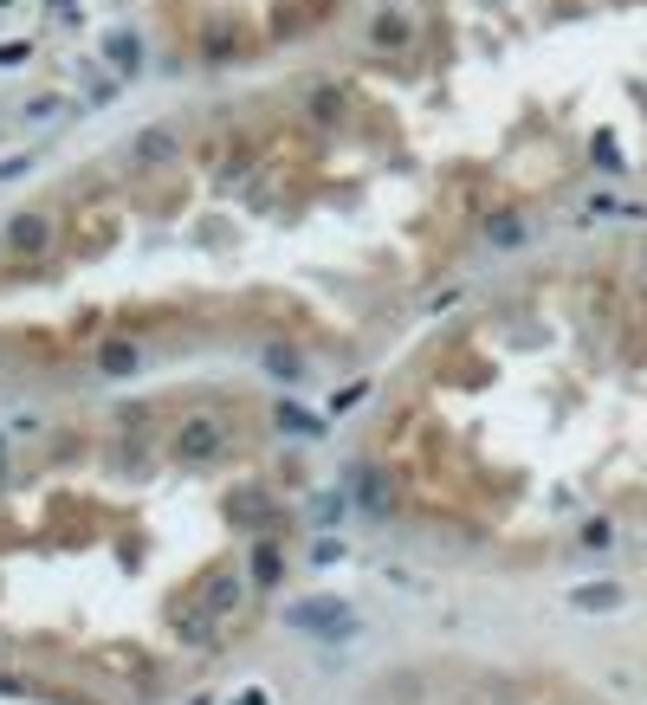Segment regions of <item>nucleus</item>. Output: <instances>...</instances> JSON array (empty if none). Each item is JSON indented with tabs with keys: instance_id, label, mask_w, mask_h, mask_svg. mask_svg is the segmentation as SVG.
<instances>
[{
	"instance_id": "5",
	"label": "nucleus",
	"mask_w": 647,
	"mask_h": 705,
	"mask_svg": "<svg viewBox=\"0 0 647 705\" xmlns=\"http://www.w3.org/2000/svg\"><path fill=\"white\" fill-rule=\"evenodd\" d=\"M583 544H589V550H609V544H615V524H609V518H589V524H583Z\"/></svg>"
},
{
	"instance_id": "8",
	"label": "nucleus",
	"mask_w": 647,
	"mask_h": 705,
	"mask_svg": "<svg viewBox=\"0 0 647 705\" xmlns=\"http://www.w3.org/2000/svg\"><path fill=\"white\" fill-rule=\"evenodd\" d=\"M104 369H110V376H123V369H136V356L130 350H104Z\"/></svg>"
},
{
	"instance_id": "3",
	"label": "nucleus",
	"mask_w": 647,
	"mask_h": 705,
	"mask_svg": "<svg viewBox=\"0 0 647 705\" xmlns=\"http://www.w3.org/2000/svg\"><path fill=\"white\" fill-rule=\"evenodd\" d=\"M227 453V421H214V414H195V421H182V434H175V460L182 466H208Z\"/></svg>"
},
{
	"instance_id": "6",
	"label": "nucleus",
	"mask_w": 647,
	"mask_h": 705,
	"mask_svg": "<svg viewBox=\"0 0 647 705\" xmlns=\"http://www.w3.org/2000/svg\"><path fill=\"white\" fill-rule=\"evenodd\" d=\"M356 492H363V505H369V511H389V492H382V479H376V473L356 479Z\"/></svg>"
},
{
	"instance_id": "2",
	"label": "nucleus",
	"mask_w": 647,
	"mask_h": 705,
	"mask_svg": "<svg viewBox=\"0 0 647 705\" xmlns=\"http://www.w3.org/2000/svg\"><path fill=\"white\" fill-rule=\"evenodd\" d=\"M285 628L318 634V641H350V634H356V608L337 602V596H311V602H292V608H285Z\"/></svg>"
},
{
	"instance_id": "9",
	"label": "nucleus",
	"mask_w": 647,
	"mask_h": 705,
	"mask_svg": "<svg viewBox=\"0 0 647 705\" xmlns=\"http://www.w3.org/2000/svg\"><path fill=\"white\" fill-rule=\"evenodd\" d=\"M576 602H583V608H609V602H615V589H583Z\"/></svg>"
},
{
	"instance_id": "1",
	"label": "nucleus",
	"mask_w": 647,
	"mask_h": 705,
	"mask_svg": "<svg viewBox=\"0 0 647 705\" xmlns=\"http://www.w3.org/2000/svg\"><path fill=\"white\" fill-rule=\"evenodd\" d=\"M85 20V0H0V130L20 117L52 123L65 110L46 78L72 65Z\"/></svg>"
},
{
	"instance_id": "7",
	"label": "nucleus",
	"mask_w": 647,
	"mask_h": 705,
	"mask_svg": "<svg viewBox=\"0 0 647 705\" xmlns=\"http://www.w3.org/2000/svg\"><path fill=\"white\" fill-rule=\"evenodd\" d=\"M279 427L285 434H318V421H311L305 408H279Z\"/></svg>"
},
{
	"instance_id": "4",
	"label": "nucleus",
	"mask_w": 647,
	"mask_h": 705,
	"mask_svg": "<svg viewBox=\"0 0 647 705\" xmlns=\"http://www.w3.org/2000/svg\"><path fill=\"white\" fill-rule=\"evenodd\" d=\"M279 576H285V563H279V544H259V550H253V583H259V589H272Z\"/></svg>"
}]
</instances>
